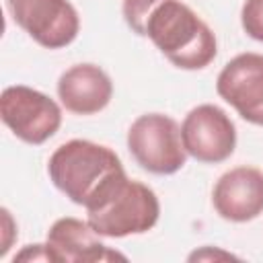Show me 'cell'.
<instances>
[{"label":"cell","instance_id":"1","mask_svg":"<svg viewBox=\"0 0 263 263\" xmlns=\"http://www.w3.org/2000/svg\"><path fill=\"white\" fill-rule=\"evenodd\" d=\"M47 175L70 201L90 210L125 177V168L111 148L90 140H70L49 156Z\"/></svg>","mask_w":263,"mask_h":263},{"label":"cell","instance_id":"2","mask_svg":"<svg viewBox=\"0 0 263 263\" xmlns=\"http://www.w3.org/2000/svg\"><path fill=\"white\" fill-rule=\"evenodd\" d=\"M144 37L181 70H201L218 53L212 29L181 0H160L146 21Z\"/></svg>","mask_w":263,"mask_h":263},{"label":"cell","instance_id":"3","mask_svg":"<svg viewBox=\"0 0 263 263\" xmlns=\"http://www.w3.org/2000/svg\"><path fill=\"white\" fill-rule=\"evenodd\" d=\"M160 218V203L156 193L127 175L90 210L86 222L99 236L123 238L129 234H144Z\"/></svg>","mask_w":263,"mask_h":263},{"label":"cell","instance_id":"4","mask_svg":"<svg viewBox=\"0 0 263 263\" xmlns=\"http://www.w3.org/2000/svg\"><path fill=\"white\" fill-rule=\"evenodd\" d=\"M127 148L134 160L152 175H173L187 160L179 123L162 113L140 115L127 129Z\"/></svg>","mask_w":263,"mask_h":263},{"label":"cell","instance_id":"5","mask_svg":"<svg viewBox=\"0 0 263 263\" xmlns=\"http://www.w3.org/2000/svg\"><path fill=\"white\" fill-rule=\"evenodd\" d=\"M0 117L18 140L33 146L47 142L62 125L60 105L25 84L6 86L2 90Z\"/></svg>","mask_w":263,"mask_h":263},{"label":"cell","instance_id":"6","mask_svg":"<svg viewBox=\"0 0 263 263\" xmlns=\"http://www.w3.org/2000/svg\"><path fill=\"white\" fill-rule=\"evenodd\" d=\"M6 6L12 21L47 49L70 45L80 31L78 12L68 0H6Z\"/></svg>","mask_w":263,"mask_h":263},{"label":"cell","instance_id":"7","mask_svg":"<svg viewBox=\"0 0 263 263\" xmlns=\"http://www.w3.org/2000/svg\"><path fill=\"white\" fill-rule=\"evenodd\" d=\"M183 146L199 162H224L236 148V127L232 119L216 105L193 107L181 125Z\"/></svg>","mask_w":263,"mask_h":263},{"label":"cell","instance_id":"8","mask_svg":"<svg viewBox=\"0 0 263 263\" xmlns=\"http://www.w3.org/2000/svg\"><path fill=\"white\" fill-rule=\"evenodd\" d=\"M216 92L255 125H263V53H238L218 74Z\"/></svg>","mask_w":263,"mask_h":263},{"label":"cell","instance_id":"9","mask_svg":"<svg viewBox=\"0 0 263 263\" xmlns=\"http://www.w3.org/2000/svg\"><path fill=\"white\" fill-rule=\"evenodd\" d=\"M212 203L228 222H251L263 214V171L236 166L226 171L212 191Z\"/></svg>","mask_w":263,"mask_h":263},{"label":"cell","instance_id":"10","mask_svg":"<svg viewBox=\"0 0 263 263\" xmlns=\"http://www.w3.org/2000/svg\"><path fill=\"white\" fill-rule=\"evenodd\" d=\"M45 247L49 253V261L60 263H97L125 259L121 253L111 251L107 245H103L92 226L78 218L55 220L47 232Z\"/></svg>","mask_w":263,"mask_h":263},{"label":"cell","instance_id":"11","mask_svg":"<svg viewBox=\"0 0 263 263\" xmlns=\"http://www.w3.org/2000/svg\"><path fill=\"white\" fill-rule=\"evenodd\" d=\"M58 97L66 111L76 115H92L109 105L113 84L107 72L99 66L76 64L62 72L58 80Z\"/></svg>","mask_w":263,"mask_h":263},{"label":"cell","instance_id":"12","mask_svg":"<svg viewBox=\"0 0 263 263\" xmlns=\"http://www.w3.org/2000/svg\"><path fill=\"white\" fill-rule=\"evenodd\" d=\"M160 0H123L121 4V12L123 18L127 23V27L136 33L144 37V29H146V21L150 16V12L154 10V6Z\"/></svg>","mask_w":263,"mask_h":263},{"label":"cell","instance_id":"13","mask_svg":"<svg viewBox=\"0 0 263 263\" xmlns=\"http://www.w3.org/2000/svg\"><path fill=\"white\" fill-rule=\"evenodd\" d=\"M240 23L249 37L263 43V0H245Z\"/></svg>","mask_w":263,"mask_h":263}]
</instances>
